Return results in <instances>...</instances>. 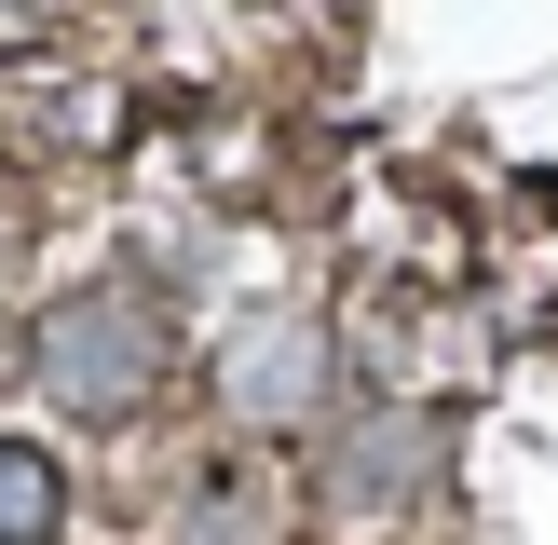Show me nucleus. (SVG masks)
Instances as JSON below:
<instances>
[{
    "mask_svg": "<svg viewBox=\"0 0 558 545\" xmlns=\"http://www.w3.org/2000/svg\"><path fill=\"white\" fill-rule=\"evenodd\" d=\"M27 382H41L69 423H136V409H150V382H163V327H150V300H123V287H69L41 327H27Z\"/></svg>",
    "mask_w": 558,
    "mask_h": 545,
    "instance_id": "f257e3e1",
    "label": "nucleus"
},
{
    "mask_svg": "<svg viewBox=\"0 0 558 545\" xmlns=\"http://www.w3.org/2000/svg\"><path fill=\"white\" fill-rule=\"evenodd\" d=\"M218 396H232L245 423H314V396H327V327H314V314H259V327H232Z\"/></svg>",
    "mask_w": 558,
    "mask_h": 545,
    "instance_id": "f03ea898",
    "label": "nucleus"
},
{
    "mask_svg": "<svg viewBox=\"0 0 558 545\" xmlns=\"http://www.w3.org/2000/svg\"><path fill=\"white\" fill-rule=\"evenodd\" d=\"M436 463H450V423H436L423 396H381L368 423H354L341 450H327V491H341V505L368 518V505H409V491H423Z\"/></svg>",
    "mask_w": 558,
    "mask_h": 545,
    "instance_id": "7ed1b4c3",
    "label": "nucleus"
},
{
    "mask_svg": "<svg viewBox=\"0 0 558 545\" xmlns=\"http://www.w3.org/2000/svg\"><path fill=\"white\" fill-rule=\"evenodd\" d=\"M69 532V463L41 436H0V545H54Z\"/></svg>",
    "mask_w": 558,
    "mask_h": 545,
    "instance_id": "20e7f679",
    "label": "nucleus"
}]
</instances>
